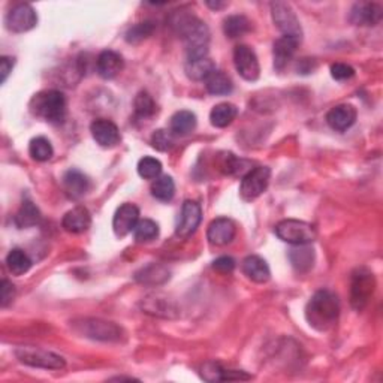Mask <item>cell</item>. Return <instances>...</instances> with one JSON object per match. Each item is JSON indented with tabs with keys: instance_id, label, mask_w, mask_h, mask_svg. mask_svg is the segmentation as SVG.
Masks as SVG:
<instances>
[{
	"instance_id": "obj_24",
	"label": "cell",
	"mask_w": 383,
	"mask_h": 383,
	"mask_svg": "<svg viewBox=\"0 0 383 383\" xmlns=\"http://www.w3.org/2000/svg\"><path fill=\"white\" fill-rule=\"evenodd\" d=\"M136 282L147 286H159L170 280V271L159 264H150L141 268L135 276Z\"/></svg>"
},
{
	"instance_id": "obj_43",
	"label": "cell",
	"mask_w": 383,
	"mask_h": 383,
	"mask_svg": "<svg viewBox=\"0 0 383 383\" xmlns=\"http://www.w3.org/2000/svg\"><path fill=\"white\" fill-rule=\"evenodd\" d=\"M213 268L220 273H232L235 268V261L231 257H220L213 262Z\"/></svg>"
},
{
	"instance_id": "obj_13",
	"label": "cell",
	"mask_w": 383,
	"mask_h": 383,
	"mask_svg": "<svg viewBox=\"0 0 383 383\" xmlns=\"http://www.w3.org/2000/svg\"><path fill=\"white\" fill-rule=\"evenodd\" d=\"M202 220L201 206L195 201H186L183 204L180 219H178L175 234L182 238H187L194 234Z\"/></svg>"
},
{
	"instance_id": "obj_11",
	"label": "cell",
	"mask_w": 383,
	"mask_h": 383,
	"mask_svg": "<svg viewBox=\"0 0 383 383\" xmlns=\"http://www.w3.org/2000/svg\"><path fill=\"white\" fill-rule=\"evenodd\" d=\"M37 24V14L29 4H18L5 17V25L9 32L24 33L32 30Z\"/></svg>"
},
{
	"instance_id": "obj_40",
	"label": "cell",
	"mask_w": 383,
	"mask_h": 383,
	"mask_svg": "<svg viewBox=\"0 0 383 383\" xmlns=\"http://www.w3.org/2000/svg\"><path fill=\"white\" fill-rule=\"evenodd\" d=\"M151 146L159 151H170L174 147V135L171 131L159 129L151 135Z\"/></svg>"
},
{
	"instance_id": "obj_6",
	"label": "cell",
	"mask_w": 383,
	"mask_h": 383,
	"mask_svg": "<svg viewBox=\"0 0 383 383\" xmlns=\"http://www.w3.org/2000/svg\"><path fill=\"white\" fill-rule=\"evenodd\" d=\"M274 232L280 240L292 246L312 244L316 240V229L313 225L297 219L280 220L274 228Z\"/></svg>"
},
{
	"instance_id": "obj_29",
	"label": "cell",
	"mask_w": 383,
	"mask_h": 383,
	"mask_svg": "<svg viewBox=\"0 0 383 383\" xmlns=\"http://www.w3.org/2000/svg\"><path fill=\"white\" fill-rule=\"evenodd\" d=\"M207 92L213 96H226L234 90L232 80L222 72V71H214L206 81Z\"/></svg>"
},
{
	"instance_id": "obj_18",
	"label": "cell",
	"mask_w": 383,
	"mask_h": 383,
	"mask_svg": "<svg viewBox=\"0 0 383 383\" xmlns=\"http://www.w3.org/2000/svg\"><path fill=\"white\" fill-rule=\"evenodd\" d=\"M301 44V41L295 40V37L290 36H282L274 42L273 47V59H274V69L276 71H283L289 61L293 59L297 53V48Z\"/></svg>"
},
{
	"instance_id": "obj_26",
	"label": "cell",
	"mask_w": 383,
	"mask_h": 383,
	"mask_svg": "<svg viewBox=\"0 0 383 383\" xmlns=\"http://www.w3.org/2000/svg\"><path fill=\"white\" fill-rule=\"evenodd\" d=\"M214 71L216 65L208 57L190 59L184 65V72L192 81H207V78Z\"/></svg>"
},
{
	"instance_id": "obj_20",
	"label": "cell",
	"mask_w": 383,
	"mask_h": 383,
	"mask_svg": "<svg viewBox=\"0 0 383 383\" xmlns=\"http://www.w3.org/2000/svg\"><path fill=\"white\" fill-rule=\"evenodd\" d=\"M61 226L66 232L83 234L92 226V216L86 207L78 206L69 210L61 219Z\"/></svg>"
},
{
	"instance_id": "obj_45",
	"label": "cell",
	"mask_w": 383,
	"mask_h": 383,
	"mask_svg": "<svg viewBox=\"0 0 383 383\" xmlns=\"http://www.w3.org/2000/svg\"><path fill=\"white\" fill-rule=\"evenodd\" d=\"M207 5H208L210 8H213V9H222V8L226 6L225 2H207Z\"/></svg>"
},
{
	"instance_id": "obj_25",
	"label": "cell",
	"mask_w": 383,
	"mask_h": 383,
	"mask_svg": "<svg viewBox=\"0 0 383 383\" xmlns=\"http://www.w3.org/2000/svg\"><path fill=\"white\" fill-rule=\"evenodd\" d=\"M289 261L298 273H307L314 265V250L310 244L293 246L289 250Z\"/></svg>"
},
{
	"instance_id": "obj_10",
	"label": "cell",
	"mask_w": 383,
	"mask_h": 383,
	"mask_svg": "<svg viewBox=\"0 0 383 383\" xmlns=\"http://www.w3.org/2000/svg\"><path fill=\"white\" fill-rule=\"evenodd\" d=\"M234 65L242 80L257 81L261 75V66L257 53L249 45H237L234 49Z\"/></svg>"
},
{
	"instance_id": "obj_36",
	"label": "cell",
	"mask_w": 383,
	"mask_h": 383,
	"mask_svg": "<svg viewBox=\"0 0 383 383\" xmlns=\"http://www.w3.org/2000/svg\"><path fill=\"white\" fill-rule=\"evenodd\" d=\"M134 108L136 117L139 119H148L151 116H155L158 108H156V102L153 100V98L147 92L138 93L135 100H134Z\"/></svg>"
},
{
	"instance_id": "obj_22",
	"label": "cell",
	"mask_w": 383,
	"mask_h": 383,
	"mask_svg": "<svg viewBox=\"0 0 383 383\" xmlns=\"http://www.w3.org/2000/svg\"><path fill=\"white\" fill-rule=\"evenodd\" d=\"M141 307H143V312L147 314L165 317V319H172V317H177L178 314L175 304L167 297H162V295L147 297L146 300H143Z\"/></svg>"
},
{
	"instance_id": "obj_19",
	"label": "cell",
	"mask_w": 383,
	"mask_h": 383,
	"mask_svg": "<svg viewBox=\"0 0 383 383\" xmlns=\"http://www.w3.org/2000/svg\"><path fill=\"white\" fill-rule=\"evenodd\" d=\"M124 61L123 57L112 49H105L98 56L96 60V71L99 76L104 80H112L123 71Z\"/></svg>"
},
{
	"instance_id": "obj_31",
	"label": "cell",
	"mask_w": 383,
	"mask_h": 383,
	"mask_svg": "<svg viewBox=\"0 0 383 383\" xmlns=\"http://www.w3.org/2000/svg\"><path fill=\"white\" fill-rule=\"evenodd\" d=\"M151 195L160 202H170L175 195V183L172 177L160 175L151 183Z\"/></svg>"
},
{
	"instance_id": "obj_4",
	"label": "cell",
	"mask_w": 383,
	"mask_h": 383,
	"mask_svg": "<svg viewBox=\"0 0 383 383\" xmlns=\"http://www.w3.org/2000/svg\"><path fill=\"white\" fill-rule=\"evenodd\" d=\"M376 289L375 274L365 266L358 268L352 274L350 280V305L356 312H363L370 300H372Z\"/></svg>"
},
{
	"instance_id": "obj_2",
	"label": "cell",
	"mask_w": 383,
	"mask_h": 383,
	"mask_svg": "<svg viewBox=\"0 0 383 383\" xmlns=\"http://www.w3.org/2000/svg\"><path fill=\"white\" fill-rule=\"evenodd\" d=\"M340 314V301L334 292L328 289L317 290L305 305V319L316 331H329L333 328Z\"/></svg>"
},
{
	"instance_id": "obj_23",
	"label": "cell",
	"mask_w": 383,
	"mask_h": 383,
	"mask_svg": "<svg viewBox=\"0 0 383 383\" xmlns=\"http://www.w3.org/2000/svg\"><path fill=\"white\" fill-rule=\"evenodd\" d=\"M241 270L244 273V276L254 283H266L271 277L270 266H268L265 259L257 257V254H250V257L242 261Z\"/></svg>"
},
{
	"instance_id": "obj_7",
	"label": "cell",
	"mask_w": 383,
	"mask_h": 383,
	"mask_svg": "<svg viewBox=\"0 0 383 383\" xmlns=\"http://www.w3.org/2000/svg\"><path fill=\"white\" fill-rule=\"evenodd\" d=\"M16 356L20 363L35 368L45 370H63L66 367V361L60 355L37 349L32 346H21L16 349Z\"/></svg>"
},
{
	"instance_id": "obj_3",
	"label": "cell",
	"mask_w": 383,
	"mask_h": 383,
	"mask_svg": "<svg viewBox=\"0 0 383 383\" xmlns=\"http://www.w3.org/2000/svg\"><path fill=\"white\" fill-rule=\"evenodd\" d=\"M29 108L33 116L53 124L63 123L66 117V99L59 90H45L35 95Z\"/></svg>"
},
{
	"instance_id": "obj_33",
	"label": "cell",
	"mask_w": 383,
	"mask_h": 383,
	"mask_svg": "<svg viewBox=\"0 0 383 383\" xmlns=\"http://www.w3.org/2000/svg\"><path fill=\"white\" fill-rule=\"evenodd\" d=\"M250 29L252 24L244 16H231L223 21V32L228 37H231V40H237V37L249 33Z\"/></svg>"
},
{
	"instance_id": "obj_14",
	"label": "cell",
	"mask_w": 383,
	"mask_h": 383,
	"mask_svg": "<svg viewBox=\"0 0 383 383\" xmlns=\"http://www.w3.org/2000/svg\"><path fill=\"white\" fill-rule=\"evenodd\" d=\"M237 235V226L234 220L228 217H219L214 219L207 229V238L213 246H228L231 244Z\"/></svg>"
},
{
	"instance_id": "obj_30",
	"label": "cell",
	"mask_w": 383,
	"mask_h": 383,
	"mask_svg": "<svg viewBox=\"0 0 383 383\" xmlns=\"http://www.w3.org/2000/svg\"><path fill=\"white\" fill-rule=\"evenodd\" d=\"M6 266L8 270L14 276H23L30 270L32 259L29 254L21 249H12L6 257Z\"/></svg>"
},
{
	"instance_id": "obj_1",
	"label": "cell",
	"mask_w": 383,
	"mask_h": 383,
	"mask_svg": "<svg viewBox=\"0 0 383 383\" xmlns=\"http://www.w3.org/2000/svg\"><path fill=\"white\" fill-rule=\"evenodd\" d=\"M172 28L182 36L186 47L187 60L207 57L210 44V30L207 24L189 14H174L171 18Z\"/></svg>"
},
{
	"instance_id": "obj_34",
	"label": "cell",
	"mask_w": 383,
	"mask_h": 383,
	"mask_svg": "<svg viewBox=\"0 0 383 383\" xmlns=\"http://www.w3.org/2000/svg\"><path fill=\"white\" fill-rule=\"evenodd\" d=\"M29 155L36 162H47L53 158L54 150L45 136H36L29 144Z\"/></svg>"
},
{
	"instance_id": "obj_12",
	"label": "cell",
	"mask_w": 383,
	"mask_h": 383,
	"mask_svg": "<svg viewBox=\"0 0 383 383\" xmlns=\"http://www.w3.org/2000/svg\"><path fill=\"white\" fill-rule=\"evenodd\" d=\"M139 222V210L134 204L126 202L120 206L114 214L112 219V231L119 238H124L134 232L136 223Z\"/></svg>"
},
{
	"instance_id": "obj_38",
	"label": "cell",
	"mask_w": 383,
	"mask_h": 383,
	"mask_svg": "<svg viewBox=\"0 0 383 383\" xmlns=\"http://www.w3.org/2000/svg\"><path fill=\"white\" fill-rule=\"evenodd\" d=\"M153 32H155V24L151 21L138 23L126 32V41L129 44H139L150 37Z\"/></svg>"
},
{
	"instance_id": "obj_35",
	"label": "cell",
	"mask_w": 383,
	"mask_h": 383,
	"mask_svg": "<svg viewBox=\"0 0 383 383\" xmlns=\"http://www.w3.org/2000/svg\"><path fill=\"white\" fill-rule=\"evenodd\" d=\"M159 237V225L151 219L139 220L134 229V238L136 242H150Z\"/></svg>"
},
{
	"instance_id": "obj_9",
	"label": "cell",
	"mask_w": 383,
	"mask_h": 383,
	"mask_svg": "<svg viewBox=\"0 0 383 383\" xmlns=\"http://www.w3.org/2000/svg\"><path fill=\"white\" fill-rule=\"evenodd\" d=\"M271 16L277 29L283 33V36L302 40V29L295 11L286 2H273L271 4Z\"/></svg>"
},
{
	"instance_id": "obj_17",
	"label": "cell",
	"mask_w": 383,
	"mask_h": 383,
	"mask_svg": "<svg viewBox=\"0 0 383 383\" xmlns=\"http://www.w3.org/2000/svg\"><path fill=\"white\" fill-rule=\"evenodd\" d=\"M356 117H358V112H356V108L353 105L341 104L328 111L326 123L329 124L331 129H334L337 132H344L350 129L355 124Z\"/></svg>"
},
{
	"instance_id": "obj_27",
	"label": "cell",
	"mask_w": 383,
	"mask_h": 383,
	"mask_svg": "<svg viewBox=\"0 0 383 383\" xmlns=\"http://www.w3.org/2000/svg\"><path fill=\"white\" fill-rule=\"evenodd\" d=\"M195 127L196 116L192 111H177L170 122V131L177 136H186L194 132Z\"/></svg>"
},
{
	"instance_id": "obj_32",
	"label": "cell",
	"mask_w": 383,
	"mask_h": 383,
	"mask_svg": "<svg viewBox=\"0 0 383 383\" xmlns=\"http://www.w3.org/2000/svg\"><path fill=\"white\" fill-rule=\"evenodd\" d=\"M41 220V213L32 201H24L21 207L16 216V223L20 229L24 228H32L40 223Z\"/></svg>"
},
{
	"instance_id": "obj_42",
	"label": "cell",
	"mask_w": 383,
	"mask_h": 383,
	"mask_svg": "<svg viewBox=\"0 0 383 383\" xmlns=\"http://www.w3.org/2000/svg\"><path fill=\"white\" fill-rule=\"evenodd\" d=\"M16 297V286L12 285L9 280H2V286H0V305L8 307Z\"/></svg>"
},
{
	"instance_id": "obj_15",
	"label": "cell",
	"mask_w": 383,
	"mask_h": 383,
	"mask_svg": "<svg viewBox=\"0 0 383 383\" xmlns=\"http://www.w3.org/2000/svg\"><path fill=\"white\" fill-rule=\"evenodd\" d=\"M90 132L92 136L104 148H112L120 143V131L116 123H112L108 119H98L90 124Z\"/></svg>"
},
{
	"instance_id": "obj_21",
	"label": "cell",
	"mask_w": 383,
	"mask_h": 383,
	"mask_svg": "<svg viewBox=\"0 0 383 383\" xmlns=\"http://www.w3.org/2000/svg\"><path fill=\"white\" fill-rule=\"evenodd\" d=\"M61 183L63 190H65L66 195L72 199L83 198L88 192V189H90V180H88V177L78 170H68L63 174Z\"/></svg>"
},
{
	"instance_id": "obj_16",
	"label": "cell",
	"mask_w": 383,
	"mask_h": 383,
	"mask_svg": "<svg viewBox=\"0 0 383 383\" xmlns=\"http://www.w3.org/2000/svg\"><path fill=\"white\" fill-rule=\"evenodd\" d=\"M383 9L379 4L360 2L355 4L350 9L349 20L355 25H377L382 21Z\"/></svg>"
},
{
	"instance_id": "obj_41",
	"label": "cell",
	"mask_w": 383,
	"mask_h": 383,
	"mask_svg": "<svg viewBox=\"0 0 383 383\" xmlns=\"http://www.w3.org/2000/svg\"><path fill=\"white\" fill-rule=\"evenodd\" d=\"M331 76L337 81H346L353 78L355 69L350 65H346V63H334L331 66Z\"/></svg>"
},
{
	"instance_id": "obj_37",
	"label": "cell",
	"mask_w": 383,
	"mask_h": 383,
	"mask_svg": "<svg viewBox=\"0 0 383 383\" xmlns=\"http://www.w3.org/2000/svg\"><path fill=\"white\" fill-rule=\"evenodd\" d=\"M136 170L144 180H156V178L160 177L162 174V163L156 158L144 156L143 159H139Z\"/></svg>"
},
{
	"instance_id": "obj_5",
	"label": "cell",
	"mask_w": 383,
	"mask_h": 383,
	"mask_svg": "<svg viewBox=\"0 0 383 383\" xmlns=\"http://www.w3.org/2000/svg\"><path fill=\"white\" fill-rule=\"evenodd\" d=\"M72 326L80 336L90 340L119 341L123 337L120 326L102 319H80V321H73Z\"/></svg>"
},
{
	"instance_id": "obj_28",
	"label": "cell",
	"mask_w": 383,
	"mask_h": 383,
	"mask_svg": "<svg viewBox=\"0 0 383 383\" xmlns=\"http://www.w3.org/2000/svg\"><path fill=\"white\" fill-rule=\"evenodd\" d=\"M238 116V108L234 104H228V102H223V104L216 105L211 112H210V122L214 127H219V129H223V127H228L231 124Z\"/></svg>"
},
{
	"instance_id": "obj_44",
	"label": "cell",
	"mask_w": 383,
	"mask_h": 383,
	"mask_svg": "<svg viewBox=\"0 0 383 383\" xmlns=\"http://www.w3.org/2000/svg\"><path fill=\"white\" fill-rule=\"evenodd\" d=\"M14 65H16V60L12 57H8V56H4L2 59H0V83L5 84L9 73L12 72V69H14Z\"/></svg>"
},
{
	"instance_id": "obj_8",
	"label": "cell",
	"mask_w": 383,
	"mask_h": 383,
	"mask_svg": "<svg viewBox=\"0 0 383 383\" xmlns=\"http://www.w3.org/2000/svg\"><path fill=\"white\" fill-rule=\"evenodd\" d=\"M271 180V170L268 167H257L242 177L240 184V196L242 201L250 202L258 199L268 189Z\"/></svg>"
},
{
	"instance_id": "obj_39",
	"label": "cell",
	"mask_w": 383,
	"mask_h": 383,
	"mask_svg": "<svg viewBox=\"0 0 383 383\" xmlns=\"http://www.w3.org/2000/svg\"><path fill=\"white\" fill-rule=\"evenodd\" d=\"M246 162L238 159L232 153H225L223 156H220L219 159V170L225 174V175H237L240 174L242 170H244Z\"/></svg>"
}]
</instances>
